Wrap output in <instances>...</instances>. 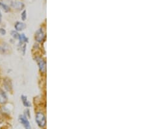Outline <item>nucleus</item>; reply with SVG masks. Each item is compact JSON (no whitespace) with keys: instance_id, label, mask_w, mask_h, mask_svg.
<instances>
[{"instance_id":"1","label":"nucleus","mask_w":146,"mask_h":129,"mask_svg":"<svg viewBox=\"0 0 146 129\" xmlns=\"http://www.w3.org/2000/svg\"><path fill=\"white\" fill-rule=\"evenodd\" d=\"M35 121L40 128H44L46 125V116L42 112H37L35 116Z\"/></svg>"},{"instance_id":"2","label":"nucleus","mask_w":146,"mask_h":129,"mask_svg":"<svg viewBox=\"0 0 146 129\" xmlns=\"http://www.w3.org/2000/svg\"><path fill=\"white\" fill-rule=\"evenodd\" d=\"M45 37L46 35L44 33L43 29H42V28H40V29H38L36 33H35V41H37L38 43H42V42L45 39Z\"/></svg>"},{"instance_id":"3","label":"nucleus","mask_w":146,"mask_h":129,"mask_svg":"<svg viewBox=\"0 0 146 129\" xmlns=\"http://www.w3.org/2000/svg\"><path fill=\"white\" fill-rule=\"evenodd\" d=\"M18 121L23 126H24V128L27 129H29L31 128L29 121L28 120V118L27 116H25V115H20L18 117Z\"/></svg>"},{"instance_id":"4","label":"nucleus","mask_w":146,"mask_h":129,"mask_svg":"<svg viewBox=\"0 0 146 129\" xmlns=\"http://www.w3.org/2000/svg\"><path fill=\"white\" fill-rule=\"evenodd\" d=\"M36 61L37 62V64L38 65L40 71L42 72H46V63L45 60L42 57H36Z\"/></svg>"},{"instance_id":"5","label":"nucleus","mask_w":146,"mask_h":129,"mask_svg":"<svg viewBox=\"0 0 146 129\" xmlns=\"http://www.w3.org/2000/svg\"><path fill=\"white\" fill-rule=\"evenodd\" d=\"M11 5L12 7L18 11H22L25 7V5L22 2L20 1H11Z\"/></svg>"},{"instance_id":"6","label":"nucleus","mask_w":146,"mask_h":129,"mask_svg":"<svg viewBox=\"0 0 146 129\" xmlns=\"http://www.w3.org/2000/svg\"><path fill=\"white\" fill-rule=\"evenodd\" d=\"M8 102V95L7 93L0 88V104L4 105Z\"/></svg>"},{"instance_id":"7","label":"nucleus","mask_w":146,"mask_h":129,"mask_svg":"<svg viewBox=\"0 0 146 129\" xmlns=\"http://www.w3.org/2000/svg\"><path fill=\"white\" fill-rule=\"evenodd\" d=\"M3 87L7 91H9L11 92L13 91V84H12L11 80L9 79V78H6L3 80Z\"/></svg>"},{"instance_id":"8","label":"nucleus","mask_w":146,"mask_h":129,"mask_svg":"<svg viewBox=\"0 0 146 129\" xmlns=\"http://www.w3.org/2000/svg\"><path fill=\"white\" fill-rule=\"evenodd\" d=\"M15 28L16 31H23V29H25V28H26V24L22 22L18 21V22H16L15 23Z\"/></svg>"},{"instance_id":"9","label":"nucleus","mask_w":146,"mask_h":129,"mask_svg":"<svg viewBox=\"0 0 146 129\" xmlns=\"http://www.w3.org/2000/svg\"><path fill=\"white\" fill-rule=\"evenodd\" d=\"M21 100H22V101L23 105L25 107L29 108L31 106V102L29 101V100H28L27 96L22 95V96H21Z\"/></svg>"},{"instance_id":"10","label":"nucleus","mask_w":146,"mask_h":129,"mask_svg":"<svg viewBox=\"0 0 146 129\" xmlns=\"http://www.w3.org/2000/svg\"><path fill=\"white\" fill-rule=\"evenodd\" d=\"M0 8L3 9V11L5 12V13H9L11 11V7H9L7 4H6L4 2L0 1Z\"/></svg>"},{"instance_id":"11","label":"nucleus","mask_w":146,"mask_h":129,"mask_svg":"<svg viewBox=\"0 0 146 129\" xmlns=\"http://www.w3.org/2000/svg\"><path fill=\"white\" fill-rule=\"evenodd\" d=\"M19 44H23V43H27L29 42V39L25 34H20L19 36Z\"/></svg>"},{"instance_id":"12","label":"nucleus","mask_w":146,"mask_h":129,"mask_svg":"<svg viewBox=\"0 0 146 129\" xmlns=\"http://www.w3.org/2000/svg\"><path fill=\"white\" fill-rule=\"evenodd\" d=\"M11 36L13 37V39L18 40L19 36H20V34L18 33V31H16V30H13V31H11Z\"/></svg>"},{"instance_id":"13","label":"nucleus","mask_w":146,"mask_h":129,"mask_svg":"<svg viewBox=\"0 0 146 129\" xmlns=\"http://www.w3.org/2000/svg\"><path fill=\"white\" fill-rule=\"evenodd\" d=\"M8 50L7 49V48H5V46H0V54L4 55V54H7V53Z\"/></svg>"},{"instance_id":"14","label":"nucleus","mask_w":146,"mask_h":129,"mask_svg":"<svg viewBox=\"0 0 146 129\" xmlns=\"http://www.w3.org/2000/svg\"><path fill=\"white\" fill-rule=\"evenodd\" d=\"M21 18L23 21H25L27 19V11L26 10H23L21 14Z\"/></svg>"},{"instance_id":"15","label":"nucleus","mask_w":146,"mask_h":129,"mask_svg":"<svg viewBox=\"0 0 146 129\" xmlns=\"http://www.w3.org/2000/svg\"><path fill=\"white\" fill-rule=\"evenodd\" d=\"M6 33H7V31L4 28H0V34L1 35H5Z\"/></svg>"},{"instance_id":"16","label":"nucleus","mask_w":146,"mask_h":129,"mask_svg":"<svg viewBox=\"0 0 146 129\" xmlns=\"http://www.w3.org/2000/svg\"><path fill=\"white\" fill-rule=\"evenodd\" d=\"M29 110H25V116H27V117H28V118H30L31 117V115H30V114H29Z\"/></svg>"},{"instance_id":"17","label":"nucleus","mask_w":146,"mask_h":129,"mask_svg":"<svg viewBox=\"0 0 146 129\" xmlns=\"http://www.w3.org/2000/svg\"><path fill=\"white\" fill-rule=\"evenodd\" d=\"M1 21H2V14H1V10H0V24H1Z\"/></svg>"}]
</instances>
